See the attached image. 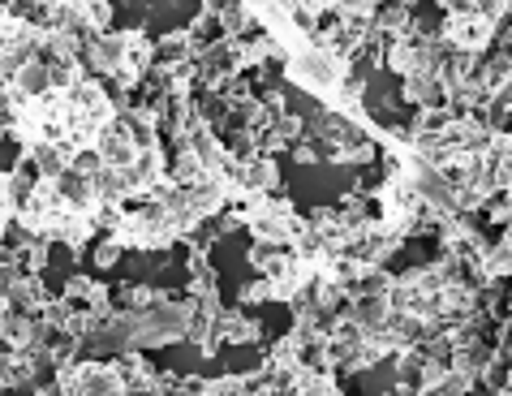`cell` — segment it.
Wrapping results in <instances>:
<instances>
[{
	"mask_svg": "<svg viewBox=\"0 0 512 396\" xmlns=\"http://www.w3.org/2000/svg\"><path fill=\"white\" fill-rule=\"evenodd\" d=\"M349 69H353V61H340L336 52H327L323 44H315V39L284 56V78H289L293 87L319 95L327 108L340 99V87H345Z\"/></svg>",
	"mask_w": 512,
	"mask_h": 396,
	"instance_id": "obj_1",
	"label": "cell"
},
{
	"mask_svg": "<svg viewBox=\"0 0 512 396\" xmlns=\"http://www.w3.org/2000/svg\"><path fill=\"white\" fill-rule=\"evenodd\" d=\"M491 18H508V5H487V9L482 5H448L439 39H444L452 52L482 56L487 44H491V35L504 26V22H491Z\"/></svg>",
	"mask_w": 512,
	"mask_h": 396,
	"instance_id": "obj_2",
	"label": "cell"
},
{
	"mask_svg": "<svg viewBox=\"0 0 512 396\" xmlns=\"http://www.w3.org/2000/svg\"><path fill=\"white\" fill-rule=\"evenodd\" d=\"M112 242H117L121 250H142V254H151V250H168L177 242V233L168 229V220L155 211L151 203H125L121 211V220H117V229L108 233Z\"/></svg>",
	"mask_w": 512,
	"mask_h": 396,
	"instance_id": "obj_3",
	"label": "cell"
},
{
	"mask_svg": "<svg viewBox=\"0 0 512 396\" xmlns=\"http://www.w3.org/2000/svg\"><path fill=\"white\" fill-rule=\"evenodd\" d=\"M112 52H117V61H112V87L138 91L155 65V44L130 26V31H112Z\"/></svg>",
	"mask_w": 512,
	"mask_h": 396,
	"instance_id": "obj_4",
	"label": "cell"
},
{
	"mask_svg": "<svg viewBox=\"0 0 512 396\" xmlns=\"http://www.w3.org/2000/svg\"><path fill=\"white\" fill-rule=\"evenodd\" d=\"M246 229L254 233V242H267V246H284V250H289L293 233L302 229V216H297L293 203L284 194H267L263 207L246 220Z\"/></svg>",
	"mask_w": 512,
	"mask_h": 396,
	"instance_id": "obj_5",
	"label": "cell"
},
{
	"mask_svg": "<svg viewBox=\"0 0 512 396\" xmlns=\"http://www.w3.org/2000/svg\"><path fill=\"white\" fill-rule=\"evenodd\" d=\"M125 190L138 194V198H151L155 190L168 181V160H164V151L155 147V151H138V160L125 168Z\"/></svg>",
	"mask_w": 512,
	"mask_h": 396,
	"instance_id": "obj_6",
	"label": "cell"
},
{
	"mask_svg": "<svg viewBox=\"0 0 512 396\" xmlns=\"http://www.w3.org/2000/svg\"><path fill=\"white\" fill-rule=\"evenodd\" d=\"M95 155L104 160V168H117V173H125V168L138 160V147H134V138H130V130H125V121H121V117L112 121L104 134H99Z\"/></svg>",
	"mask_w": 512,
	"mask_h": 396,
	"instance_id": "obj_7",
	"label": "cell"
},
{
	"mask_svg": "<svg viewBox=\"0 0 512 396\" xmlns=\"http://www.w3.org/2000/svg\"><path fill=\"white\" fill-rule=\"evenodd\" d=\"M401 95H405V104H414L418 112H426V108H448V91H444V82H439L435 74L405 78L401 82Z\"/></svg>",
	"mask_w": 512,
	"mask_h": 396,
	"instance_id": "obj_8",
	"label": "cell"
},
{
	"mask_svg": "<svg viewBox=\"0 0 512 396\" xmlns=\"http://www.w3.org/2000/svg\"><path fill=\"white\" fill-rule=\"evenodd\" d=\"M5 293H9L13 310H22V315H35V319H39V310L48 306V297H52V293L44 289V280H39V276H18Z\"/></svg>",
	"mask_w": 512,
	"mask_h": 396,
	"instance_id": "obj_9",
	"label": "cell"
},
{
	"mask_svg": "<svg viewBox=\"0 0 512 396\" xmlns=\"http://www.w3.org/2000/svg\"><path fill=\"white\" fill-rule=\"evenodd\" d=\"M280 186V168L272 155H254V160L241 164V190H254V194H276Z\"/></svg>",
	"mask_w": 512,
	"mask_h": 396,
	"instance_id": "obj_10",
	"label": "cell"
},
{
	"mask_svg": "<svg viewBox=\"0 0 512 396\" xmlns=\"http://www.w3.org/2000/svg\"><path fill=\"white\" fill-rule=\"evenodd\" d=\"M186 61H194V44H190V35L186 31H168L160 44H155V65L151 69H177V65H186Z\"/></svg>",
	"mask_w": 512,
	"mask_h": 396,
	"instance_id": "obj_11",
	"label": "cell"
},
{
	"mask_svg": "<svg viewBox=\"0 0 512 396\" xmlns=\"http://www.w3.org/2000/svg\"><path fill=\"white\" fill-rule=\"evenodd\" d=\"M220 341L224 345H259L263 328L250 315H241V310H224L220 315Z\"/></svg>",
	"mask_w": 512,
	"mask_h": 396,
	"instance_id": "obj_12",
	"label": "cell"
},
{
	"mask_svg": "<svg viewBox=\"0 0 512 396\" xmlns=\"http://www.w3.org/2000/svg\"><path fill=\"white\" fill-rule=\"evenodd\" d=\"M13 91H22L26 99H44L52 91V78H48V61H31V65H22L18 69V78L9 82Z\"/></svg>",
	"mask_w": 512,
	"mask_h": 396,
	"instance_id": "obj_13",
	"label": "cell"
},
{
	"mask_svg": "<svg viewBox=\"0 0 512 396\" xmlns=\"http://www.w3.org/2000/svg\"><path fill=\"white\" fill-rule=\"evenodd\" d=\"M168 181L181 186V190H194L198 181H207V173H203V164L194 160V151L177 147V160H168Z\"/></svg>",
	"mask_w": 512,
	"mask_h": 396,
	"instance_id": "obj_14",
	"label": "cell"
},
{
	"mask_svg": "<svg viewBox=\"0 0 512 396\" xmlns=\"http://www.w3.org/2000/svg\"><path fill=\"white\" fill-rule=\"evenodd\" d=\"M190 297H207V293H216L220 285V276H216V267L207 263V254H190Z\"/></svg>",
	"mask_w": 512,
	"mask_h": 396,
	"instance_id": "obj_15",
	"label": "cell"
},
{
	"mask_svg": "<svg viewBox=\"0 0 512 396\" xmlns=\"http://www.w3.org/2000/svg\"><path fill=\"white\" fill-rule=\"evenodd\" d=\"M289 396H345V392L336 388V375H306L302 371V379L293 384Z\"/></svg>",
	"mask_w": 512,
	"mask_h": 396,
	"instance_id": "obj_16",
	"label": "cell"
},
{
	"mask_svg": "<svg viewBox=\"0 0 512 396\" xmlns=\"http://www.w3.org/2000/svg\"><path fill=\"white\" fill-rule=\"evenodd\" d=\"M91 289H95L91 276H69V280H65V302H69V306H82V302L91 297Z\"/></svg>",
	"mask_w": 512,
	"mask_h": 396,
	"instance_id": "obj_17",
	"label": "cell"
},
{
	"mask_svg": "<svg viewBox=\"0 0 512 396\" xmlns=\"http://www.w3.org/2000/svg\"><path fill=\"white\" fill-rule=\"evenodd\" d=\"M121 254H125V250H121V246L108 237V242H99V246H95V267H104V272H108V267H117Z\"/></svg>",
	"mask_w": 512,
	"mask_h": 396,
	"instance_id": "obj_18",
	"label": "cell"
},
{
	"mask_svg": "<svg viewBox=\"0 0 512 396\" xmlns=\"http://www.w3.org/2000/svg\"><path fill=\"white\" fill-rule=\"evenodd\" d=\"M246 396H289V388H276L272 379H263V384H259V388H250Z\"/></svg>",
	"mask_w": 512,
	"mask_h": 396,
	"instance_id": "obj_19",
	"label": "cell"
},
{
	"mask_svg": "<svg viewBox=\"0 0 512 396\" xmlns=\"http://www.w3.org/2000/svg\"><path fill=\"white\" fill-rule=\"evenodd\" d=\"M35 396H65V392H61V388H56L52 379H48V384H35Z\"/></svg>",
	"mask_w": 512,
	"mask_h": 396,
	"instance_id": "obj_20",
	"label": "cell"
},
{
	"mask_svg": "<svg viewBox=\"0 0 512 396\" xmlns=\"http://www.w3.org/2000/svg\"><path fill=\"white\" fill-rule=\"evenodd\" d=\"M392 396H422V392H405L401 384H396V388H392Z\"/></svg>",
	"mask_w": 512,
	"mask_h": 396,
	"instance_id": "obj_21",
	"label": "cell"
},
{
	"mask_svg": "<svg viewBox=\"0 0 512 396\" xmlns=\"http://www.w3.org/2000/svg\"><path fill=\"white\" fill-rule=\"evenodd\" d=\"M0 345H5V319H0Z\"/></svg>",
	"mask_w": 512,
	"mask_h": 396,
	"instance_id": "obj_22",
	"label": "cell"
}]
</instances>
